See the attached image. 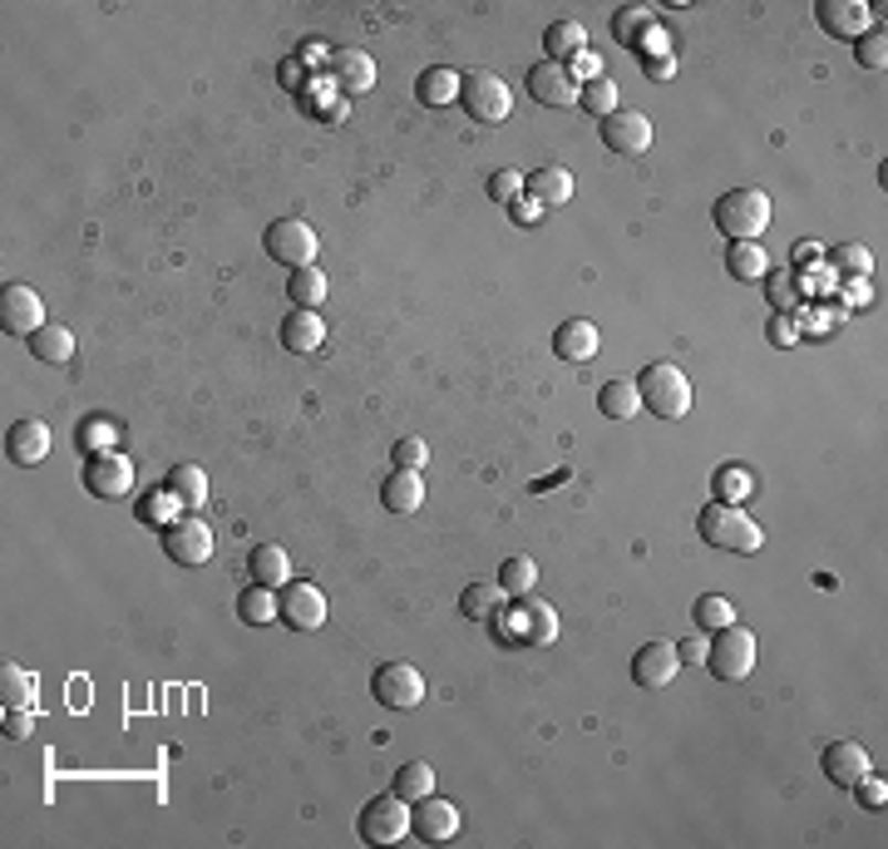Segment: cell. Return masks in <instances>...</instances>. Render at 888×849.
<instances>
[{
    "mask_svg": "<svg viewBox=\"0 0 888 849\" xmlns=\"http://www.w3.org/2000/svg\"><path fill=\"white\" fill-rule=\"evenodd\" d=\"M370 696L385 711H410L425 702V677L410 662H380L376 677H370Z\"/></svg>",
    "mask_w": 888,
    "mask_h": 849,
    "instance_id": "8",
    "label": "cell"
},
{
    "mask_svg": "<svg viewBox=\"0 0 888 849\" xmlns=\"http://www.w3.org/2000/svg\"><path fill=\"white\" fill-rule=\"evenodd\" d=\"M390 790H395L400 800L415 805V800H425V795L435 790V771H430L425 761H405V766L395 771V780H390Z\"/></svg>",
    "mask_w": 888,
    "mask_h": 849,
    "instance_id": "36",
    "label": "cell"
},
{
    "mask_svg": "<svg viewBox=\"0 0 888 849\" xmlns=\"http://www.w3.org/2000/svg\"><path fill=\"white\" fill-rule=\"evenodd\" d=\"M163 554L183 568H198L213 558V528L203 518H178V524L163 528Z\"/></svg>",
    "mask_w": 888,
    "mask_h": 849,
    "instance_id": "13",
    "label": "cell"
},
{
    "mask_svg": "<svg viewBox=\"0 0 888 849\" xmlns=\"http://www.w3.org/2000/svg\"><path fill=\"white\" fill-rule=\"evenodd\" d=\"M598 346H602V336H598V326H592L588 316H568V322L553 332V352L563 360H592L598 356Z\"/></svg>",
    "mask_w": 888,
    "mask_h": 849,
    "instance_id": "23",
    "label": "cell"
},
{
    "mask_svg": "<svg viewBox=\"0 0 888 849\" xmlns=\"http://www.w3.org/2000/svg\"><path fill=\"white\" fill-rule=\"evenodd\" d=\"M854 60H859V70H888V35L884 30H864L859 40H854Z\"/></svg>",
    "mask_w": 888,
    "mask_h": 849,
    "instance_id": "43",
    "label": "cell"
},
{
    "mask_svg": "<svg viewBox=\"0 0 888 849\" xmlns=\"http://www.w3.org/2000/svg\"><path fill=\"white\" fill-rule=\"evenodd\" d=\"M691 622H696V632H721V628H731L736 622V608H731V598H721V593H701L696 598V608H691Z\"/></svg>",
    "mask_w": 888,
    "mask_h": 849,
    "instance_id": "35",
    "label": "cell"
},
{
    "mask_svg": "<svg viewBox=\"0 0 888 849\" xmlns=\"http://www.w3.org/2000/svg\"><path fill=\"white\" fill-rule=\"evenodd\" d=\"M178 509H183V504H178V494L168 490V484L144 499V518H148V524H163V528L178 524Z\"/></svg>",
    "mask_w": 888,
    "mask_h": 849,
    "instance_id": "45",
    "label": "cell"
},
{
    "mask_svg": "<svg viewBox=\"0 0 888 849\" xmlns=\"http://www.w3.org/2000/svg\"><path fill=\"white\" fill-rule=\"evenodd\" d=\"M494 583H499L509 598H528V593H533V583H538V564L528 554H514V558H504V564H499Z\"/></svg>",
    "mask_w": 888,
    "mask_h": 849,
    "instance_id": "34",
    "label": "cell"
},
{
    "mask_svg": "<svg viewBox=\"0 0 888 849\" xmlns=\"http://www.w3.org/2000/svg\"><path fill=\"white\" fill-rule=\"evenodd\" d=\"M637 396L657 420H681L691 410V380L681 376V366L657 360V366H647L637 376Z\"/></svg>",
    "mask_w": 888,
    "mask_h": 849,
    "instance_id": "3",
    "label": "cell"
},
{
    "mask_svg": "<svg viewBox=\"0 0 888 849\" xmlns=\"http://www.w3.org/2000/svg\"><path fill=\"white\" fill-rule=\"evenodd\" d=\"M425 460H430V444L420 440V434H405V440H395V450H390V464H395V470H420Z\"/></svg>",
    "mask_w": 888,
    "mask_h": 849,
    "instance_id": "48",
    "label": "cell"
},
{
    "mask_svg": "<svg viewBox=\"0 0 888 849\" xmlns=\"http://www.w3.org/2000/svg\"><path fill=\"white\" fill-rule=\"evenodd\" d=\"M459 104L474 124H504L514 109V94L494 70H469L459 74Z\"/></svg>",
    "mask_w": 888,
    "mask_h": 849,
    "instance_id": "4",
    "label": "cell"
},
{
    "mask_svg": "<svg viewBox=\"0 0 888 849\" xmlns=\"http://www.w3.org/2000/svg\"><path fill=\"white\" fill-rule=\"evenodd\" d=\"M6 736L10 741H30V731H35V706H6Z\"/></svg>",
    "mask_w": 888,
    "mask_h": 849,
    "instance_id": "50",
    "label": "cell"
},
{
    "mask_svg": "<svg viewBox=\"0 0 888 849\" xmlns=\"http://www.w3.org/2000/svg\"><path fill=\"white\" fill-rule=\"evenodd\" d=\"M415 99L425 104V109H444V104H454V99H459V70H450V65H430V70H420V80H415Z\"/></svg>",
    "mask_w": 888,
    "mask_h": 849,
    "instance_id": "25",
    "label": "cell"
},
{
    "mask_svg": "<svg viewBox=\"0 0 888 849\" xmlns=\"http://www.w3.org/2000/svg\"><path fill=\"white\" fill-rule=\"evenodd\" d=\"M869 15L874 10L864 6V0H820V6H814L820 30L834 40H859L864 30H869Z\"/></svg>",
    "mask_w": 888,
    "mask_h": 849,
    "instance_id": "18",
    "label": "cell"
},
{
    "mask_svg": "<svg viewBox=\"0 0 888 849\" xmlns=\"http://www.w3.org/2000/svg\"><path fill=\"white\" fill-rule=\"evenodd\" d=\"M578 104H583L588 114H598V119H607V114H617V84H612L607 74H598V80L578 84Z\"/></svg>",
    "mask_w": 888,
    "mask_h": 849,
    "instance_id": "41",
    "label": "cell"
},
{
    "mask_svg": "<svg viewBox=\"0 0 888 849\" xmlns=\"http://www.w3.org/2000/svg\"><path fill=\"white\" fill-rule=\"evenodd\" d=\"M237 618L247 622V628H267V622H277V588H262V583H252V588H242L237 598Z\"/></svg>",
    "mask_w": 888,
    "mask_h": 849,
    "instance_id": "32",
    "label": "cell"
},
{
    "mask_svg": "<svg viewBox=\"0 0 888 849\" xmlns=\"http://www.w3.org/2000/svg\"><path fill=\"white\" fill-rule=\"evenodd\" d=\"M321 342H326L321 312H311V306H296V312H287V322H282V346H287V352L311 356V352H321Z\"/></svg>",
    "mask_w": 888,
    "mask_h": 849,
    "instance_id": "21",
    "label": "cell"
},
{
    "mask_svg": "<svg viewBox=\"0 0 888 849\" xmlns=\"http://www.w3.org/2000/svg\"><path fill=\"white\" fill-rule=\"evenodd\" d=\"M168 490L178 494V504L198 514V509L208 504V474L198 470V464H173V470H168Z\"/></svg>",
    "mask_w": 888,
    "mask_h": 849,
    "instance_id": "33",
    "label": "cell"
},
{
    "mask_svg": "<svg viewBox=\"0 0 888 849\" xmlns=\"http://www.w3.org/2000/svg\"><path fill=\"white\" fill-rule=\"evenodd\" d=\"M524 90L533 104H543V109H568V104H578V80L568 65H553V60H543V65H533L524 74Z\"/></svg>",
    "mask_w": 888,
    "mask_h": 849,
    "instance_id": "11",
    "label": "cell"
},
{
    "mask_svg": "<svg viewBox=\"0 0 888 849\" xmlns=\"http://www.w3.org/2000/svg\"><path fill=\"white\" fill-rule=\"evenodd\" d=\"M706 647H711V637L696 632V637H681V647H676V657H681V667L691 662H706Z\"/></svg>",
    "mask_w": 888,
    "mask_h": 849,
    "instance_id": "53",
    "label": "cell"
},
{
    "mask_svg": "<svg viewBox=\"0 0 888 849\" xmlns=\"http://www.w3.org/2000/svg\"><path fill=\"white\" fill-rule=\"evenodd\" d=\"M790 262H795V268H814V262H824V248L820 242H795V248H790Z\"/></svg>",
    "mask_w": 888,
    "mask_h": 849,
    "instance_id": "54",
    "label": "cell"
},
{
    "mask_svg": "<svg viewBox=\"0 0 888 849\" xmlns=\"http://www.w3.org/2000/svg\"><path fill=\"white\" fill-rule=\"evenodd\" d=\"M765 332H770V342H775V346H800V326L790 322V316H780V312L770 316Z\"/></svg>",
    "mask_w": 888,
    "mask_h": 849,
    "instance_id": "52",
    "label": "cell"
},
{
    "mask_svg": "<svg viewBox=\"0 0 888 849\" xmlns=\"http://www.w3.org/2000/svg\"><path fill=\"white\" fill-rule=\"evenodd\" d=\"M711 222L731 242H760V232L770 228V193L765 188H731L716 198Z\"/></svg>",
    "mask_w": 888,
    "mask_h": 849,
    "instance_id": "2",
    "label": "cell"
},
{
    "mask_svg": "<svg viewBox=\"0 0 888 849\" xmlns=\"http://www.w3.org/2000/svg\"><path fill=\"white\" fill-rule=\"evenodd\" d=\"M696 534H701V544L726 548V554H760V544H765V528H760L740 504H721V499L701 509Z\"/></svg>",
    "mask_w": 888,
    "mask_h": 849,
    "instance_id": "1",
    "label": "cell"
},
{
    "mask_svg": "<svg viewBox=\"0 0 888 849\" xmlns=\"http://www.w3.org/2000/svg\"><path fill=\"white\" fill-rule=\"evenodd\" d=\"M504 602H509V593H504L499 583H464V593H459V612L469 622H494L504 612Z\"/></svg>",
    "mask_w": 888,
    "mask_h": 849,
    "instance_id": "26",
    "label": "cell"
},
{
    "mask_svg": "<svg viewBox=\"0 0 888 849\" xmlns=\"http://www.w3.org/2000/svg\"><path fill=\"white\" fill-rule=\"evenodd\" d=\"M820 771H824V780L849 785L854 790V780L869 776V751H864L859 741H829L824 756H820Z\"/></svg>",
    "mask_w": 888,
    "mask_h": 849,
    "instance_id": "19",
    "label": "cell"
},
{
    "mask_svg": "<svg viewBox=\"0 0 888 849\" xmlns=\"http://www.w3.org/2000/svg\"><path fill=\"white\" fill-rule=\"evenodd\" d=\"M524 198H533L538 208H558V203H568V198H573V174H568V168H558V164L533 168V174L524 178Z\"/></svg>",
    "mask_w": 888,
    "mask_h": 849,
    "instance_id": "22",
    "label": "cell"
},
{
    "mask_svg": "<svg viewBox=\"0 0 888 849\" xmlns=\"http://www.w3.org/2000/svg\"><path fill=\"white\" fill-rule=\"evenodd\" d=\"M676 672H681V657H676L672 642H642L637 657H632V682L647 686V692H662V686H672Z\"/></svg>",
    "mask_w": 888,
    "mask_h": 849,
    "instance_id": "16",
    "label": "cell"
},
{
    "mask_svg": "<svg viewBox=\"0 0 888 849\" xmlns=\"http://www.w3.org/2000/svg\"><path fill=\"white\" fill-rule=\"evenodd\" d=\"M356 830H361L366 845H400L410 835V800H400L395 790L376 795V800H366Z\"/></svg>",
    "mask_w": 888,
    "mask_h": 849,
    "instance_id": "7",
    "label": "cell"
},
{
    "mask_svg": "<svg viewBox=\"0 0 888 849\" xmlns=\"http://www.w3.org/2000/svg\"><path fill=\"white\" fill-rule=\"evenodd\" d=\"M84 490H89L94 499H129L134 460H124V454H114V450L89 454V464H84Z\"/></svg>",
    "mask_w": 888,
    "mask_h": 849,
    "instance_id": "12",
    "label": "cell"
},
{
    "mask_svg": "<svg viewBox=\"0 0 888 849\" xmlns=\"http://www.w3.org/2000/svg\"><path fill=\"white\" fill-rule=\"evenodd\" d=\"M750 470H740V464H721V470L711 474V494L721 499V504H740V499L750 494Z\"/></svg>",
    "mask_w": 888,
    "mask_h": 849,
    "instance_id": "42",
    "label": "cell"
},
{
    "mask_svg": "<svg viewBox=\"0 0 888 849\" xmlns=\"http://www.w3.org/2000/svg\"><path fill=\"white\" fill-rule=\"evenodd\" d=\"M509 622H518L514 637H524V642H533V647H548L558 637V612L548 608V602H538V598H518Z\"/></svg>",
    "mask_w": 888,
    "mask_h": 849,
    "instance_id": "20",
    "label": "cell"
},
{
    "mask_svg": "<svg viewBox=\"0 0 888 849\" xmlns=\"http://www.w3.org/2000/svg\"><path fill=\"white\" fill-rule=\"evenodd\" d=\"M380 504L390 509V514H415L420 504H425V480H420V470H395L385 484H380Z\"/></svg>",
    "mask_w": 888,
    "mask_h": 849,
    "instance_id": "24",
    "label": "cell"
},
{
    "mask_svg": "<svg viewBox=\"0 0 888 849\" xmlns=\"http://www.w3.org/2000/svg\"><path fill=\"white\" fill-rule=\"evenodd\" d=\"M568 70H573V80H583V84H588V80H598V74H602V60H598V55H588V50H583V55H578Z\"/></svg>",
    "mask_w": 888,
    "mask_h": 849,
    "instance_id": "55",
    "label": "cell"
},
{
    "mask_svg": "<svg viewBox=\"0 0 888 849\" xmlns=\"http://www.w3.org/2000/svg\"><path fill=\"white\" fill-rule=\"evenodd\" d=\"M824 262H829L839 277H854V282H864L874 272L869 248H859V242H839V248H829V252H824Z\"/></svg>",
    "mask_w": 888,
    "mask_h": 849,
    "instance_id": "37",
    "label": "cell"
},
{
    "mask_svg": "<svg viewBox=\"0 0 888 849\" xmlns=\"http://www.w3.org/2000/svg\"><path fill=\"white\" fill-rule=\"evenodd\" d=\"M277 612H282V622H287V628L316 632L326 622V593L316 588V583L292 578V583H282V588H277Z\"/></svg>",
    "mask_w": 888,
    "mask_h": 849,
    "instance_id": "9",
    "label": "cell"
},
{
    "mask_svg": "<svg viewBox=\"0 0 888 849\" xmlns=\"http://www.w3.org/2000/svg\"><path fill=\"white\" fill-rule=\"evenodd\" d=\"M647 30H652V15L642 6H617V10H612V40H617V45L637 50Z\"/></svg>",
    "mask_w": 888,
    "mask_h": 849,
    "instance_id": "38",
    "label": "cell"
},
{
    "mask_svg": "<svg viewBox=\"0 0 888 849\" xmlns=\"http://www.w3.org/2000/svg\"><path fill=\"white\" fill-rule=\"evenodd\" d=\"M247 573L252 583H262V588H282V583H292V558L282 544H257L247 558Z\"/></svg>",
    "mask_w": 888,
    "mask_h": 849,
    "instance_id": "28",
    "label": "cell"
},
{
    "mask_svg": "<svg viewBox=\"0 0 888 849\" xmlns=\"http://www.w3.org/2000/svg\"><path fill=\"white\" fill-rule=\"evenodd\" d=\"M262 248H267L272 262H282V268H311L316 252H321V238H316L311 222L302 218H277L267 232H262Z\"/></svg>",
    "mask_w": 888,
    "mask_h": 849,
    "instance_id": "5",
    "label": "cell"
},
{
    "mask_svg": "<svg viewBox=\"0 0 888 849\" xmlns=\"http://www.w3.org/2000/svg\"><path fill=\"white\" fill-rule=\"evenodd\" d=\"M489 198L504 208L518 203V198H524V174H518V168H499V174L489 178Z\"/></svg>",
    "mask_w": 888,
    "mask_h": 849,
    "instance_id": "49",
    "label": "cell"
},
{
    "mask_svg": "<svg viewBox=\"0 0 888 849\" xmlns=\"http://www.w3.org/2000/svg\"><path fill=\"white\" fill-rule=\"evenodd\" d=\"M543 50H548L553 65H573V60L588 50V30L578 25V20H553V25L543 30Z\"/></svg>",
    "mask_w": 888,
    "mask_h": 849,
    "instance_id": "27",
    "label": "cell"
},
{
    "mask_svg": "<svg viewBox=\"0 0 888 849\" xmlns=\"http://www.w3.org/2000/svg\"><path fill=\"white\" fill-rule=\"evenodd\" d=\"M0 326L10 336H35L45 326V306H40V292L25 282H6L0 286Z\"/></svg>",
    "mask_w": 888,
    "mask_h": 849,
    "instance_id": "10",
    "label": "cell"
},
{
    "mask_svg": "<svg viewBox=\"0 0 888 849\" xmlns=\"http://www.w3.org/2000/svg\"><path fill=\"white\" fill-rule=\"evenodd\" d=\"M726 272H731L736 282H765V272H770L765 248H760V242H731V248H726Z\"/></svg>",
    "mask_w": 888,
    "mask_h": 849,
    "instance_id": "31",
    "label": "cell"
},
{
    "mask_svg": "<svg viewBox=\"0 0 888 849\" xmlns=\"http://www.w3.org/2000/svg\"><path fill=\"white\" fill-rule=\"evenodd\" d=\"M114 424L109 420H84L80 424V434H74V444H80L84 454H99V450H114Z\"/></svg>",
    "mask_w": 888,
    "mask_h": 849,
    "instance_id": "46",
    "label": "cell"
},
{
    "mask_svg": "<svg viewBox=\"0 0 888 849\" xmlns=\"http://www.w3.org/2000/svg\"><path fill=\"white\" fill-rule=\"evenodd\" d=\"M854 790H859V805H864V810H884V800H888L884 776H859V780H854Z\"/></svg>",
    "mask_w": 888,
    "mask_h": 849,
    "instance_id": "51",
    "label": "cell"
},
{
    "mask_svg": "<svg viewBox=\"0 0 888 849\" xmlns=\"http://www.w3.org/2000/svg\"><path fill=\"white\" fill-rule=\"evenodd\" d=\"M50 444H55V434H50L45 420H15L6 430V454L10 464H20V470H35V464L50 460Z\"/></svg>",
    "mask_w": 888,
    "mask_h": 849,
    "instance_id": "17",
    "label": "cell"
},
{
    "mask_svg": "<svg viewBox=\"0 0 888 849\" xmlns=\"http://www.w3.org/2000/svg\"><path fill=\"white\" fill-rule=\"evenodd\" d=\"M30 356L45 360V366H65V360L74 356V332L70 326H60V322L40 326V332L30 336Z\"/></svg>",
    "mask_w": 888,
    "mask_h": 849,
    "instance_id": "30",
    "label": "cell"
},
{
    "mask_svg": "<svg viewBox=\"0 0 888 849\" xmlns=\"http://www.w3.org/2000/svg\"><path fill=\"white\" fill-rule=\"evenodd\" d=\"M410 835H420L425 845H444L459 835V810H454L450 800H440L435 790L425 795V800L410 805Z\"/></svg>",
    "mask_w": 888,
    "mask_h": 849,
    "instance_id": "14",
    "label": "cell"
},
{
    "mask_svg": "<svg viewBox=\"0 0 888 849\" xmlns=\"http://www.w3.org/2000/svg\"><path fill=\"white\" fill-rule=\"evenodd\" d=\"M336 65V80L346 84V90H370L376 84V65H370V55H361V50H341V55L331 60Z\"/></svg>",
    "mask_w": 888,
    "mask_h": 849,
    "instance_id": "40",
    "label": "cell"
},
{
    "mask_svg": "<svg viewBox=\"0 0 888 849\" xmlns=\"http://www.w3.org/2000/svg\"><path fill=\"white\" fill-rule=\"evenodd\" d=\"M706 667H711L716 682H740V677H750V667H755V632L731 622V628L711 632V647H706Z\"/></svg>",
    "mask_w": 888,
    "mask_h": 849,
    "instance_id": "6",
    "label": "cell"
},
{
    "mask_svg": "<svg viewBox=\"0 0 888 849\" xmlns=\"http://www.w3.org/2000/svg\"><path fill=\"white\" fill-rule=\"evenodd\" d=\"M598 410L607 420H632L642 410V396H637V380H627V376H617V380H607V386L598 390Z\"/></svg>",
    "mask_w": 888,
    "mask_h": 849,
    "instance_id": "29",
    "label": "cell"
},
{
    "mask_svg": "<svg viewBox=\"0 0 888 849\" xmlns=\"http://www.w3.org/2000/svg\"><path fill=\"white\" fill-rule=\"evenodd\" d=\"M0 686H6V706H35V682H30L20 667H6Z\"/></svg>",
    "mask_w": 888,
    "mask_h": 849,
    "instance_id": "47",
    "label": "cell"
},
{
    "mask_svg": "<svg viewBox=\"0 0 888 849\" xmlns=\"http://www.w3.org/2000/svg\"><path fill=\"white\" fill-rule=\"evenodd\" d=\"M509 212H514V222H518V228H528V222H533L543 208H538L533 198H518V203H509Z\"/></svg>",
    "mask_w": 888,
    "mask_h": 849,
    "instance_id": "56",
    "label": "cell"
},
{
    "mask_svg": "<svg viewBox=\"0 0 888 849\" xmlns=\"http://www.w3.org/2000/svg\"><path fill=\"white\" fill-rule=\"evenodd\" d=\"M602 144H607L612 154H622V158L647 154L652 148V119L647 114H637V109L607 114V119H602Z\"/></svg>",
    "mask_w": 888,
    "mask_h": 849,
    "instance_id": "15",
    "label": "cell"
},
{
    "mask_svg": "<svg viewBox=\"0 0 888 849\" xmlns=\"http://www.w3.org/2000/svg\"><path fill=\"white\" fill-rule=\"evenodd\" d=\"M287 296H292V306H321L326 302V272L321 268H296L292 277H287Z\"/></svg>",
    "mask_w": 888,
    "mask_h": 849,
    "instance_id": "39",
    "label": "cell"
},
{
    "mask_svg": "<svg viewBox=\"0 0 888 849\" xmlns=\"http://www.w3.org/2000/svg\"><path fill=\"white\" fill-rule=\"evenodd\" d=\"M647 74H652V80H666V74H672V60L657 55V60H652V65H647Z\"/></svg>",
    "mask_w": 888,
    "mask_h": 849,
    "instance_id": "57",
    "label": "cell"
},
{
    "mask_svg": "<svg viewBox=\"0 0 888 849\" xmlns=\"http://www.w3.org/2000/svg\"><path fill=\"white\" fill-rule=\"evenodd\" d=\"M765 292H770V306H780V316H800L795 272H765Z\"/></svg>",
    "mask_w": 888,
    "mask_h": 849,
    "instance_id": "44",
    "label": "cell"
}]
</instances>
